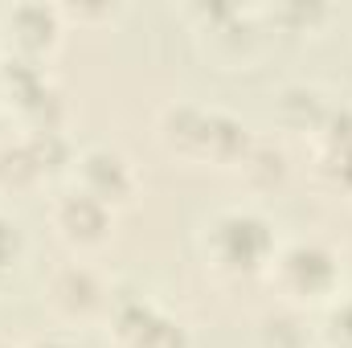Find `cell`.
Masks as SVG:
<instances>
[{"label":"cell","instance_id":"6da1fadb","mask_svg":"<svg viewBox=\"0 0 352 348\" xmlns=\"http://www.w3.org/2000/svg\"><path fill=\"white\" fill-rule=\"evenodd\" d=\"M156 140L180 164L238 173V164L246 160V152L254 148L258 135L250 131L246 119H238L226 107L173 98L156 111Z\"/></svg>","mask_w":352,"mask_h":348},{"label":"cell","instance_id":"7a4b0ae2","mask_svg":"<svg viewBox=\"0 0 352 348\" xmlns=\"http://www.w3.org/2000/svg\"><path fill=\"white\" fill-rule=\"evenodd\" d=\"M278 246H283L278 221L254 201L213 209L201 221V234H197V250H201L205 270L226 279V283L266 279Z\"/></svg>","mask_w":352,"mask_h":348},{"label":"cell","instance_id":"3957f363","mask_svg":"<svg viewBox=\"0 0 352 348\" xmlns=\"http://www.w3.org/2000/svg\"><path fill=\"white\" fill-rule=\"evenodd\" d=\"M283 307L324 312L336 295H344V254L324 238H291L266 270Z\"/></svg>","mask_w":352,"mask_h":348},{"label":"cell","instance_id":"277c9868","mask_svg":"<svg viewBox=\"0 0 352 348\" xmlns=\"http://www.w3.org/2000/svg\"><path fill=\"white\" fill-rule=\"evenodd\" d=\"M0 94H4V115L16 119V131L70 135V94L50 66L0 54Z\"/></svg>","mask_w":352,"mask_h":348},{"label":"cell","instance_id":"5b68a950","mask_svg":"<svg viewBox=\"0 0 352 348\" xmlns=\"http://www.w3.org/2000/svg\"><path fill=\"white\" fill-rule=\"evenodd\" d=\"M70 135H29L16 131L0 140V197H41L45 188H58L70 180L74 164Z\"/></svg>","mask_w":352,"mask_h":348},{"label":"cell","instance_id":"8992f818","mask_svg":"<svg viewBox=\"0 0 352 348\" xmlns=\"http://www.w3.org/2000/svg\"><path fill=\"white\" fill-rule=\"evenodd\" d=\"M66 184L82 188L87 197L102 201V205L115 209V213L131 209V205L140 201V193H144V180H140L135 160H131L119 144H102V140L82 144V148L74 152V164H70V180H66Z\"/></svg>","mask_w":352,"mask_h":348},{"label":"cell","instance_id":"52a82bcc","mask_svg":"<svg viewBox=\"0 0 352 348\" xmlns=\"http://www.w3.org/2000/svg\"><path fill=\"white\" fill-rule=\"evenodd\" d=\"M66 33H70V21H66L62 4L16 0V4L0 8V54H8V58L50 66L54 54L62 50Z\"/></svg>","mask_w":352,"mask_h":348},{"label":"cell","instance_id":"ba28073f","mask_svg":"<svg viewBox=\"0 0 352 348\" xmlns=\"http://www.w3.org/2000/svg\"><path fill=\"white\" fill-rule=\"evenodd\" d=\"M45 217H50V230L58 234V242H62L70 254H78V259L98 254L102 246H111L115 221H119L115 209H107L102 201L87 197V193L74 188V184H58V188L50 193Z\"/></svg>","mask_w":352,"mask_h":348},{"label":"cell","instance_id":"9c48e42d","mask_svg":"<svg viewBox=\"0 0 352 348\" xmlns=\"http://www.w3.org/2000/svg\"><path fill=\"white\" fill-rule=\"evenodd\" d=\"M107 336L115 348H192L188 328L148 295H115L107 307Z\"/></svg>","mask_w":352,"mask_h":348},{"label":"cell","instance_id":"30bf717a","mask_svg":"<svg viewBox=\"0 0 352 348\" xmlns=\"http://www.w3.org/2000/svg\"><path fill=\"white\" fill-rule=\"evenodd\" d=\"M111 299H115V295H111L107 279H102L90 262H62V266L45 279V307H50L62 324H70V328L107 316Z\"/></svg>","mask_w":352,"mask_h":348},{"label":"cell","instance_id":"8fae6325","mask_svg":"<svg viewBox=\"0 0 352 348\" xmlns=\"http://www.w3.org/2000/svg\"><path fill=\"white\" fill-rule=\"evenodd\" d=\"M332 111L328 94L311 83H287V87L274 94V119L287 127V131H303L307 140L320 131L324 115Z\"/></svg>","mask_w":352,"mask_h":348},{"label":"cell","instance_id":"7c38bea8","mask_svg":"<svg viewBox=\"0 0 352 348\" xmlns=\"http://www.w3.org/2000/svg\"><path fill=\"white\" fill-rule=\"evenodd\" d=\"M291 176V160L278 144L270 140H254V148L246 152V160L238 164V180L254 193V197H266V193H278Z\"/></svg>","mask_w":352,"mask_h":348},{"label":"cell","instance_id":"4fadbf2b","mask_svg":"<svg viewBox=\"0 0 352 348\" xmlns=\"http://www.w3.org/2000/svg\"><path fill=\"white\" fill-rule=\"evenodd\" d=\"M258 348H307L316 345V328L307 324V312H295V307H274L258 320Z\"/></svg>","mask_w":352,"mask_h":348},{"label":"cell","instance_id":"5bb4252c","mask_svg":"<svg viewBox=\"0 0 352 348\" xmlns=\"http://www.w3.org/2000/svg\"><path fill=\"white\" fill-rule=\"evenodd\" d=\"M25 259H29V234H25L21 217L0 209V299L16 287V274H21Z\"/></svg>","mask_w":352,"mask_h":348},{"label":"cell","instance_id":"9a60e30c","mask_svg":"<svg viewBox=\"0 0 352 348\" xmlns=\"http://www.w3.org/2000/svg\"><path fill=\"white\" fill-rule=\"evenodd\" d=\"M266 25L270 29H283V33H320L324 25H332V8L328 4H303V0H291V4H274L263 8Z\"/></svg>","mask_w":352,"mask_h":348},{"label":"cell","instance_id":"2e32d148","mask_svg":"<svg viewBox=\"0 0 352 348\" xmlns=\"http://www.w3.org/2000/svg\"><path fill=\"white\" fill-rule=\"evenodd\" d=\"M316 345L320 348H352V291L336 295L316 316Z\"/></svg>","mask_w":352,"mask_h":348},{"label":"cell","instance_id":"e0dca14e","mask_svg":"<svg viewBox=\"0 0 352 348\" xmlns=\"http://www.w3.org/2000/svg\"><path fill=\"white\" fill-rule=\"evenodd\" d=\"M316 173H320V180H328L340 197L352 201V152H340V156H316Z\"/></svg>","mask_w":352,"mask_h":348},{"label":"cell","instance_id":"ac0fdd59","mask_svg":"<svg viewBox=\"0 0 352 348\" xmlns=\"http://www.w3.org/2000/svg\"><path fill=\"white\" fill-rule=\"evenodd\" d=\"M33 348H74V345H70V336H41Z\"/></svg>","mask_w":352,"mask_h":348},{"label":"cell","instance_id":"d6986e66","mask_svg":"<svg viewBox=\"0 0 352 348\" xmlns=\"http://www.w3.org/2000/svg\"><path fill=\"white\" fill-rule=\"evenodd\" d=\"M0 348H21V345H8V340H0Z\"/></svg>","mask_w":352,"mask_h":348},{"label":"cell","instance_id":"ffe728a7","mask_svg":"<svg viewBox=\"0 0 352 348\" xmlns=\"http://www.w3.org/2000/svg\"><path fill=\"white\" fill-rule=\"evenodd\" d=\"M0 115H4V94H0Z\"/></svg>","mask_w":352,"mask_h":348}]
</instances>
